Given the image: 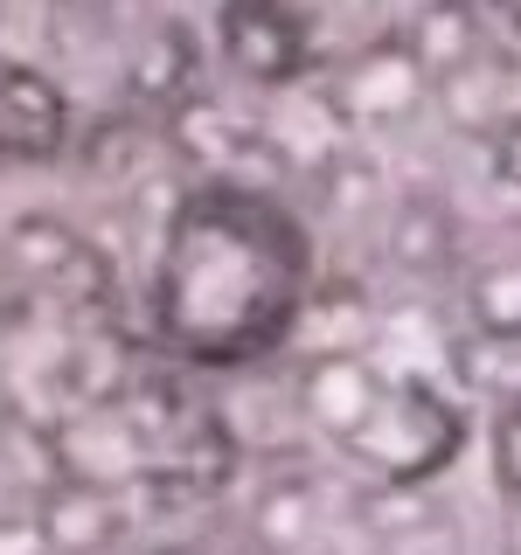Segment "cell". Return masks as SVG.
<instances>
[{
	"label": "cell",
	"instance_id": "5b68a950",
	"mask_svg": "<svg viewBox=\"0 0 521 555\" xmlns=\"http://www.w3.org/2000/svg\"><path fill=\"white\" fill-rule=\"evenodd\" d=\"M341 104L355 118H404V112H417V104H431V77L390 35V42H369L355 63L341 69Z\"/></svg>",
	"mask_w": 521,
	"mask_h": 555
},
{
	"label": "cell",
	"instance_id": "9c48e42d",
	"mask_svg": "<svg viewBox=\"0 0 521 555\" xmlns=\"http://www.w3.org/2000/svg\"><path fill=\"white\" fill-rule=\"evenodd\" d=\"M466 306H473V334L521 340V257H508V264H486L473 285H466Z\"/></svg>",
	"mask_w": 521,
	"mask_h": 555
},
{
	"label": "cell",
	"instance_id": "277c9868",
	"mask_svg": "<svg viewBox=\"0 0 521 555\" xmlns=\"http://www.w3.org/2000/svg\"><path fill=\"white\" fill-rule=\"evenodd\" d=\"M396 42L410 49V63L424 77H445V69H459L466 56H480L494 42V14H486V0H417L410 22L396 28Z\"/></svg>",
	"mask_w": 521,
	"mask_h": 555
},
{
	"label": "cell",
	"instance_id": "3957f363",
	"mask_svg": "<svg viewBox=\"0 0 521 555\" xmlns=\"http://www.w3.org/2000/svg\"><path fill=\"white\" fill-rule=\"evenodd\" d=\"M69 139V98L49 69L0 63V160H56Z\"/></svg>",
	"mask_w": 521,
	"mask_h": 555
},
{
	"label": "cell",
	"instance_id": "4fadbf2b",
	"mask_svg": "<svg viewBox=\"0 0 521 555\" xmlns=\"http://www.w3.org/2000/svg\"><path fill=\"white\" fill-rule=\"evenodd\" d=\"M500 8H508V14H514V22H521V0H500Z\"/></svg>",
	"mask_w": 521,
	"mask_h": 555
},
{
	"label": "cell",
	"instance_id": "7c38bea8",
	"mask_svg": "<svg viewBox=\"0 0 521 555\" xmlns=\"http://www.w3.org/2000/svg\"><path fill=\"white\" fill-rule=\"evenodd\" d=\"M486 139H494V173H500L508 188H521V112H514V118H500V126L486 132Z\"/></svg>",
	"mask_w": 521,
	"mask_h": 555
},
{
	"label": "cell",
	"instance_id": "7a4b0ae2",
	"mask_svg": "<svg viewBox=\"0 0 521 555\" xmlns=\"http://www.w3.org/2000/svg\"><path fill=\"white\" fill-rule=\"evenodd\" d=\"M223 56L251 83H292L313 63L300 8L292 0H223Z\"/></svg>",
	"mask_w": 521,
	"mask_h": 555
},
{
	"label": "cell",
	"instance_id": "30bf717a",
	"mask_svg": "<svg viewBox=\"0 0 521 555\" xmlns=\"http://www.w3.org/2000/svg\"><path fill=\"white\" fill-rule=\"evenodd\" d=\"M459 369L473 389H494L500 382V396L508 403H521V340H494V334H473L459 347Z\"/></svg>",
	"mask_w": 521,
	"mask_h": 555
},
{
	"label": "cell",
	"instance_id": "6da1fadb",
	"mask_svg": "<svg viewBox=\"0 0 521 555\" xmlns=\"http://www.w3.org/2000/svg\"><path fill=\"white\" fill-rule=\"evenodd\" d=\"M306 299V236L251 188H202L174 208L153 320L195 361H243L292 326Z\"/></svg>",
	"mask_w": 521,
	"mask_h": 555
},
{
	"label": "cell",
	"instance_id": "8992f818",
	"mask_svg": "<svg viewBox=\"0 0 521 555\" xmlns=\"http://www.w3.org/2000/svg\"><path fill=\"white\" fill-rule=\"evenodd\" d=\"M382 396H390V389H382L355 354H334V361H313V369H306V410L320 416L334 438H361V424L376 416Z\"/></svg>",
	"mask_w": 521,
	"mask_h": 555
},
{
	"label": "cell",
	"instance_id": "52a82bcc",
	"mask_svg": "<svg viewBox=\"0 0 521 555\" xmlns=\"http://www.w3.org/2000/svg\"><path fill=\"white\" fill-rule=\"evenodd\" d=\"M126 83H132L139 104H174L188 83H195V35L181 22H153L139 35L132 63H126Z\"/></svg>",
	"mask_w": 521,
	"mask_h": 555
},
{
	"label": "cell",
	"instance_id": "ba28073f",
	"mask_svg": "<svg viewBox=\"0 0 521 555\" xmlns=\"http://www.w3.org/2000/svg\"><path fill=\"white\" fill-rule=\"evenodd\" d=\"M452 243H459V230H452V208L445 202H431V195L396 202V216H390V257L404 271H439V264H452Z\"/></svg>",
	"mask_w": 521,
	"mask_h": 555
},
{
	"label": "cell",
	"instance_id": "8fae6325",
	"mask_svg": "<svg viewBox=\"0 0 521 555\" xmlns=\"http://www.w3.org/2000/svg\"><path fill=\"white\" fill-rule=\"evenodd\" d=\"M494 473L521 500V403H508V410H500V424H494Z\"/></svg>",
	"mask_w": 521,
	"mask_h": 555
}]
</instances>
